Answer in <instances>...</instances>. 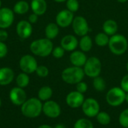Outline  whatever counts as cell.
I'll return each mask as SVG.
<instances>
[{"label": "cell", "mask_w": 128, "mask_h": 128, "mask_svg": "<svg viewBox=\"0 0 128 128\" xmlns=\"http://www.w3.org/2000/svg\"><path fill=\"white\" fill-rule=\"evenodd\" d=\"M43 103L38 98L27 99L20 106L21 113L26 118H35L43 112Z\"/></svg>", "instance_id": "cell-1"}, {"label": "cell", "mask_w": 128, "mask_h": 128, "mask_svg": "<svg viewBox=\"0 0 128 128\" xmlns=\"http://www.w3.org/2000/svg\"><path fill=\"white\" fill-rule=\"evenodd\" d=\"M30 51L34 56L39 57H47L52 54L54 48L51 40L45 38L33 40L30 44Z\"/></svg>", "instance_id": "cell-2"}, {"label": "cell", "mask_w": 128, "mask_h": 128, "mask_svg": "<svg viewBox=\"0 0 128 128\" xmlns=\"http://www.w3.org/2000/svg\"><path fill=\"white\" fill-rule=\"evenodd\" d=\"M108 47L113 55L122 56L128 49V39L124 34H116L110 38Z\"/></svg>", "instance_id": "cell-3"}, {"label": "cell", "mask_w": 128, "mask_h": 128, "mask_svg": "<svg viewBox=\"0 0 128 128\" xmlns=\"http://www.w3.org/2000/svg\"><path fill=\"white\" fill-rule=\"evenodd\" d=\"M85 73L82 68L71 66L66 68L62 72V80L67 84L76 85L83 80Z\"/></svg>", "instance_id": "cell-4"}, {"label": "cell", "mask_w": 128, "mask_h": 128, "mask_svg": "<svg viewBox=\"0 0 128 128\" xmlns=\"http://www.w3.org/2000/svg\"><path fill=\"white\" fill-rule=\"evenodd\" d=\"M126 92L119 87L111 88L106 94V103L112 107H118L125 102Z\"/></svg>", "instance_id": "cell-5"}, {"label": "cell", "mask_w": 128, "mask_h": 128, "mask_svg": "<svg viewBox=\"0 0 128 128\" xmlns=\"http://www.w3.org/2000/svg\"><path fill=\"white\" fill-rule=\"evenodd\" d=\"M82 68L86 76L89 78H95L100 76L101 73L102 63L99 58L96 56H92L88 58Z\"/></svg>", "instance_id": "cell-6"}, {"label": "cell", "mask_w": 128, "mask_h": 128, "mask_svg": "<svg viewBox=\"0 0 128 128\" xmlns=\"http://www.w3.org/2000/svg\"><path fill=\"white\" fill-rule=\"evenodd\" d=\"M81 109L83 114L88 118H95L100 111V104L94 98H88L85 99Z\"/></svg>", "instance_id": "cell-7"}, {"label": "cell", "mask_w": 128, "mask_h": 128, "mask_svg": "<svg viewBox=\"0 0 128 128\" xmlns=\"http://www.w3.org/2000/svg\"><path fill=\"white\" fill-rule=\"evenodd\" d=\"M73 31L76 36L82 37L88 34L91 28L87 20L82 16H76L71 24Z\"/></svg>", "instance_id": "cell-8"}, {"label": "cell", "mask_w": 128, "mask_h": 128, "mask_svg": "<svg viewBox=\"0 0 128 128\" xmlns=\"http://www.w3.org/2000/svg\"><path fill=\"white\" fill-rule=\"evenodd\" d=\"M19 65L22 72L27 74L34 73L38 66L37 60L32 55H25L22 56L20 59Z\"/></svg>", "instance_id": "cell-9"}, {"label": "cell", "mask_w": 128, "mask_h": 128, "mask_svg": "<svg viewBox=\"0 0 128 128\" xmlns=\"http://www.w3.org/2000/svg\"><path fill=\"white\" fill-rule=\"evenodd\" d=\"M42 111L47 118H57L62 113V108L56 101L49 100L43 104Z\"/></svg>", "instance_id": "cell-10"}, {"label": "cell", "mask_w": 128, "mask_h": 128, "mask_svg": "<svg viewBox=\"0 0 128 128\" xmlns=\"http://www.w3.org/2000/svg\"><path fill=\"white\" fill-rule=\"evenodd\" d=\"M9 99L14 105L21 106L27 100V95L24 88L14 87L9 92Z\"/></svg>", "instance_id": "cell-11"}, {"label": "cell", "mask_w": 128, "mask_h": 128, "mask_svg": "<svg viewBox=\"0 0 128 128\" xmlns=\"http://www.w3.org/2000/svg\"><path fill=\"white\" fill-rule=\"evenodd\" d=\"M74 19V14L68 9L60 10L56 16V23L61 28H67L71 26Z\"/></svg>", "instance_id": "cell-12"}, {"label": "cell", "mask_w": 128, "mask_h": 128, "mask_svg": "<svg viewBox=\"0 0 128 128\" xmlns=\"http://www.w3.org/2000/svg\"><path fill=\"white\" fill-rule=\"evenodd\" d=\"M85 99L83 94L80 93L77 91H72L67 94L65 102L69 107L72 109H78L82 106Z\"/></svg>", "instance_id": "cell-13"}, {"label": "cell", "mask_w": 128, "mask_h": 128, "mask_svg": "<svg viewBox=\"0 0 128 128\" xmlns=\"http://www.w3.org/2000/svg\"><path fill=\"white\" fill-rule=\"evenodd\" d=\"M14 12L9 8H0V28L6 29L14 22Z\"/></svg>", "instance_id": "cell-14"}, {"label": "cell", "mask_w": 128, "mask_h": 128, "mask_svg": "<svg viewBox=\"0 0 128 128\" xmlns=\"http://www.w3.org/2000/svg\"><path fill=\"white\" fill-rule=\"evenodd\" d=\"M32 31L33 28L32 23H30L28 20H21L16 26V34L22 39L28 38L32 35Z\"/></svg>", "instance_id": "cell-15"}, {"label": "cell", "mask_w": 128, "mask_h": 128, "mask_svg": "<svg viewBox=\"0 0 128 128\" xmlns=\"http://www.w3.org/2000/svg\"><path fill=\"white\" fill-rule=\"evenodd\" d=\"M60 46L65 51L73 52L79 46V40L74 34H66L62 38Z\"/></svg>", "instance_id": "cell-16"}, {"label": "cell", "mask_w": 128, "mask_h": 128, "mask_svg": "<svg viewBox=\"0 0 128 128\" xmlns=\"http://www.w3.org/2000/svg\"><path fill=\"white\" fill-rule=\"evenodd\" d=\"M70 62L73 66L82 68L84 64H86L88 57L86 56V52L81 51V50H74L71 52L70 57H69Z\"/></svg>", "instance_id": "cell-17"}, {"label": "cell", "mask_w": 128, "mask_h": 128, "mask_svg": "<svg viewBox=\"0 0 128 128\" xmlns=\"http://www.w3.org/2000/svg\"><path fill=\"white\" fill-rule=\"evenodd\" d=\"M14 79V70L8 67L0 68V86H8Z\"/></svg>", "instance_id": "cell-18"}, {"label": "cell", "mask_w": 128, "mask_h": 128, "mask_svg": "<svg viewBox=\"0 0 128 128\" xmlns=\"http://www.w3.org/2000/svg\"><path fill=\"white\" fill-rule=\"evenodd\" d=\"M118 29V23L116 20H114L112 19L106 20V21L104 22V23L102 25L103 32H104L110 37L117 34Z\"/></svg>", "instance_id": "cell-19"}, {"label": "cell", "mask_w": 128, "mask_h": 128, "mask_svg": "<svg viewBox=\"0 0 128 128\" xmlns=\"http://www.w3.org/2000/svg\"><path fill=\"white\" fill-rule=\"evenodd\" d=\"M30 7L33 13L40 16L46 13L47 10V3L46 0H32Z\"/></svg>", "instance_id": "cell-20"}, {"label": "cell", "mask_w": 128, "mask_h": 128, "mask_svg": "<svg viewBox=\"0 0 128 128\" xmlns=\"http://www.w3.org/2000/svg\"><path fill=\"white\" fill-rule=\"evenodd\" d=\"M59 34V26L56 22H50L45 28V36L50 40L55 39Z\"/></svg>", "instance_id": "cell-21"}, {"label": "cell", "mask_w": 128, "mask_h": 128, "mask_svg": "<svg viewBox=\"0 0 128 128\" xmlns=\"http://www.w3.org/2000/svg\"><path fill=\"white\" fill-rule=\"evenodd\" d=\"M92 46L93 40L88 34L80 37V40H79V47L81 51L88 52L92 49Z\"/></svg>", "instance_id": "cell-22"}, {"label": "cell", "mask_w": 128, "mask_h": 128, "mask_svg": "<svg viewBox=\"0 0 128 128\" xmlns=\"http://www.w3.org/2000/svg\"><path fill=\"white\" fill-rule=\"evenodd\" d=\"M53 94V91L50 86H44L41 87L38 92V98L42 102H46L51 99Z\"/></svg>", "instance_id": "cell-23"}, {"label": "cell", "mask_w": 128, "mask_h": 128, "mask_svg": "<svg viewBox=\"0 0 128 128\" xmlns=\"http://www.w3.org/2000/svg\"><path fill=\"white\" fill-rule=\"evenodd\" d=\"M29 8H30V5L26 1L20 0L16 2V4L14 6L13 10L15 14L22 15V14H26L28 11Z\"/></svg>", "instance_id": "cell-24"}, {"label": "cell", "mask_w": 128, "mask_h": 128, "mask_svg": "<svg viewBox=\"0 0 128 128\" xmlns=\"http://www.w3.org/2000/svg\"><path fill=\"white\" fill-rule=\"evenodd\" d=\"M110 36L107 35L106 34H105L104 32H99L98 33L95 37H94V43L97 46H100V47H104L106 46H108L109 44V40H110Z\"/></svg>", "instance_id": "cell-25"}, {"label": "cell", "mask_w": 128, "mask_h": 128, "mask_svg": "<svg viewBox=\"0 0 128 128\" xmlns=\"http://www.w3.org/2000/svg\"><path fill=\"white\" fill-rule=\"evenodd\" d=\"M29 82H30V78L28 74L23 72L19 74L16 78V83L17 86L22 88L27 87L29 84Z\"/></svg>", "instance_id": "cell-26"}, {"label": "cell", "mask_w": 128, "mask_h": 128, "mask_svg": "<svg viewBox=\"0 0 128 128\" xmlns=\"http://www.w3.org/2000/svg\"><path fill=\"white\" fill-rule=\"evenodd\" d=\"M93 87L95 91L98 92H104L106 88V83L105 80L101 77L100 76H98L95 78H93V82H92Z\"/></svg>", "instance_id": "cell-27"}, {"label": "cell", "mask_w": 128, "mask_h": 128, "mask_svg": "<svg viewBox=\"0 0 128 128\" xmlns=\"http://www.w3.org/2000/svg\"><path fill=\"white\" fill-rule=\"evenodd\" d=\"M95 118H96L97 122L100 125H103V126H106L110 124L111 122V116L106 112L100 111V112L97 115Z\"/></svg>", "instance_id": "cell-28"}, {"label": "cell", "mask_w": 128, "mask_h": 128, "mask_svg": "<svg viewBox=\"0 0 128 128\" xmlns=\"http://www.w3.org/2000/svg\"><path fill=\"white\" fill-rule=\"evenodd\" d=\"M74 128H94V124L90 119L81 118L76 121L74 124Z\"/></svg>", "instance_id": "cell-29"}, {"label": "cell", "mask_w": 128, "mask_h": 128, "mask_svg": "<svg viewBox=\"0 0 128 128\" xmlns=\"http://www.w3.org/2000/svg\"><path fill=\"white\" fill-rule=\"evenodd\" d=\"M118 123L124 128H128V108L124 110L118 116Z\"/></svg>", "instance_id": "cell-30"}, {"label": "cell", "mask_w": 128, "mask_h": 128, "mask_svg": "<svg viewBox=\"0 0 128 128\" xmlns=\"http://www.w3.org/2000/svg\"><path fill=\"white\" fill-rule=\"evenodd\" d=\"M66 8V9L74 14L80 9V2L78 0H67Z\"/></svg>", "instance_id": "cell-31"}, {"label": "cell", "mask_w": 128, "mask_h": 128, "mask_svg": "<svg viewBox=\"0 0 128 128\" xmlns=\"http://www.w3.org/2000/svg\"><path fill=\"white\" fill-rule=\"evenodd\" d=\"M36 74L40 77V78H45L49 75V69L47 67L44 66V65H38L36 70H35Z\"/></svg>", "instance_id": "cell-32"}, {"label": "cell", "mask_w": 128, "mask_h": 128, "mask_svg": "<svg viewBox=\"0 0 128 128\" xmlns=\"http://www.w3.org/2000/svg\"><path fill=\"white\" fill-rule=\"evenodd\" d=\"M64 53H65V50L61 46H57L54 47L52 50V56L56 58H62L64 56Z\"/></svg>", "instance_id": "cell-33"}, {"label": "cell", "mask_w": 128, "mask_h": 128, "mask_svg": "<svg viewBox=\"0 0 128 128\" xmlns=\"http://www.w3.org/2000/svg\"><path fill=\"white\" fill-rule=\"evenodd\" d=\"M76 91L84 94L88 91V84L83 80L78 82L77 84H76Z\"/></svg>", "instance_id": "cell-34"}, {"label": "cell", "mask_w": 128, "mask_h": 128, "mask_svg": "<svg viewBox=\"0 0 128 128\" xmlns=\"http://www.w3.org/2000/svg\"><path fill=\"white\" fill-rule=\"evenodd\" d=\"M120 87L126 92H128V74L124 75L122 80H121V82H120Z\"/></svg>", "instance_id": "cell-35"}, {"label": "cell", "mask_w": 128, "mask_h": 128, "mask_svg": "<svg viewBox=\"0 0 128 128\" xmlns=\"http://www.w3.org/2000/svg\"><path fill=\"white\" fill-rule=\"evenodd\" d=\"M8 53V46L7 45L2 42L0 41V58H2L6 56Z\"/></svg>", "instance_id": "cell-36"}, {"label": "cell", "mask_w": 128, "mask_h": 128, "mask_svg": "<svg viewBox=\"0 0 128 128\" xmlns=\"http://www.w3.org/2000/svg\"><path fill=\"white\" fill-rule=\"evenodd\" d=\"M8 38V33L5 29L0 28V41H5Z\"/></svg>", "instance_id": "cell-37"}, {"label": "cell", "mask_w": 128, "mask_h": 128, "mask_svg": "<svg viewBox=\"0 0 128 128\" xmlns=\"http://www.w3.org/2000/svg\"><path fill=\"white\" fill-rule=\"evenodd\" d=\"M38 20V15H37V14H34V13L31 14L28 16V21L30 23H32V24H34V23L37 22Z\"/></svg>", "instance_id": "cell-38"}, {"label": "cell", "mask_w": 128, "mask_h": 128, "mask_svg": "<svg viewBox=\"0 0 128 128\" xmlns=\"http://www.w3.org/2000/svg\"><path fill=\"white\" fill-rule=\"evenodd\" d=\"M38 128H52V126L50 125H48V124H42V125H40Z\"/></svg>", "instance_id": "cell-39"}, {"label": "cell", "mask_w": 128, "mask_h": 128, "mask_svg": "<svg viewBox=\"0 0 128 128\" xmlns=\"http://www.w3.org/2000/svg\"><path fill=\"white\" fill-rule=\"evenodd\" d=\"M54 128H66V127L62 124H58L54 127Z\"/></svg>", "instance_id": "cell-40"}, {"label": "cell", "mask_w": 128, "mask_h": 128, "mask_svg": "<svg viewBox=\"0 0 128 128\" xmlns=\"http://www.w3.org/2000/svg\"><path fill=\"white\" fill-rule=\"evenodd\" d=\"M53 1L58 3H62V2H66L67 0H53Z\"/></svg>", "instance_id": "cell-41"}, {"label": "cell", "mask_w": 128, "mask_h": 128, "mask_svg": "<svg viewBox=\"0 0 128 128\" xmlns=\"http://www.w3.org/2000/svg\"><path fill=\"white\" fill-rule=\"evenodd\" d=\"M118 2H119V3H125V2H127L128 0H116Z\"/></svg>", "instance_id": "cell-42"}, {"label": "cell", "mask_w": 128, "mask_h": 128, "mask_svg": "<svg viewBox=\"0 0 128 128\" xmlns=\"http://www.w3.org/2000/svg\"><path fill=\"white\" fill-rule=\"evenodd\" d=\"M125 102L128 104V92L126 93V95H125Z\"/></svg>", "instance_id": "cell-43"}, {"label": "cell", "mask_w": 128, "mask_h": 128, "mask_svg": "<svg viewBox=\"0 0 128 128\" xmlns=\"http://www.w3.org/2000/svg\"><path fill=\"white\" fill-rule=\"evenodd\" d=\"M126 70H127V71L128 72V62H127V64H126Z\"/></svg>", "instance_id": "cell-44"}, {"label": "cell", "mask_w": 128, "mask_h": 128, "mask_svg": "<svg viewBox=\"0 0 128 128\" xmlns=\"http://www.w3.org/2000/svg\"><path fill=\"white\" fill-rule=\"evenodd\" d=\"M1 106H2V100L0 98V108H1Z\"/></svg>", "instance_id": "cell-45"}, {"label": "cell", "mask_w": 128, "mask_h": 128, "mask_svg": "<svg viewBox=\"0 0 128 128\" xmlns=\"http://www.w3.org/2000/svg\"><path fill=\"white\" fill-rule=\"evenodd\" d=\"M2 8V1L0 0V8Z\"/></svg>", "instance_id": "cell-46"}, {"label": "cell", "mask_w": 128, "mask_h": 128, "mask_svg": "<svg viewBox=\"0 0 128 128\" xmlns=\"http://www.w3.org/2000/svg\"></svg>", "instance_id": "cell-47"}]
</instances>
